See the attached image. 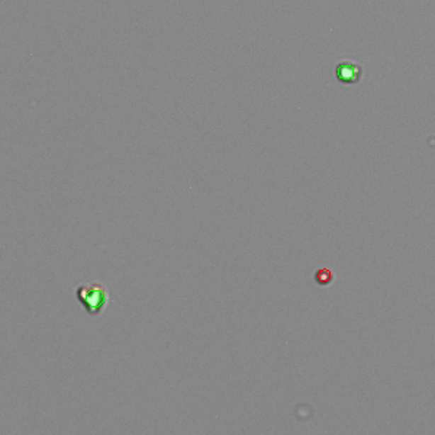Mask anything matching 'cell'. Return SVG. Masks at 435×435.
I'll return each instance as SVG.
<instances>
[{"label":"cell","mask_w":435,"mask_h":435,"mask_svg":"<svg viewBox=\"0 0 435 435\" xmlns=\"http://www.w3.org/2000/svg\"><path fill=\"white\" fill-rule=\"evenodd\" d=\"M74 296L83 306L89 317H101L105 314L109 302L108 285L101 281L81 282L74 286Z\"/></svg>","instance_id":"cell-1"},{"label":"cell","mask_w":435,"mask_h":435,"mask_svg":"<svg viewBox=\"0 0 435 435\" xmlns=\"http://www.w3.org/2000/svg\"><path fill=\"white\" fill-rule=\"evenodd\" d=\"M363 74H364L363 64L354 63V61H347V60L339 61L334 69L335 80L339 84H344V86L360 84L363 80Z\"/></svg>","instance_id":"cell-2"},{"label":"cell","mask_w":435,"mask_h":435,"mask_svg":"<svg viewBox=\"0 0 435 435\" xmlns=\"http://www.w3.org/2000/svg\"><path fill=\"white\" fill-rule=\"evenodd\" d=\"M315 283L321 288H328L331 286L332 283H335V273L331 270V269H327V267H322V269H318L315 271Z\"/></svg>","instance_id":"cell-3"}]
</instances>
